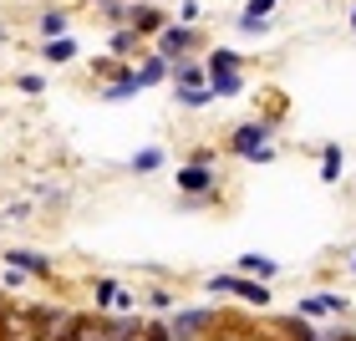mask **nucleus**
<instances>
[{
	"mask_svg": "<svg viewBox=\"0 0 356 341\" xmlns=\"http://www.w3.org/2000/svg\"><path fill=\"white\" fill-rule=\"evenodd\" d=\"M321 306H326V316H346L351 311V301L336 296V290H321Z\"/></svg>",
	"mask_w": 356,
	"mask_h": 341,
	"instance_id": "nucleus-26",
	"label": "nucleus"
},
{
	"mask_svg": "<svg viewBox=\"0 0 356 341\" xmlns=\"http://www.w3.org/2000/svg\"><path fill=\"white\" fill-rule=\"evenodd\" d=\"M0 260H6L10 270H21V275H36V280H51V275H56V265H51L46 255H36V250H21V245H10Z\"/></svg>",
	"mask_w": 356,
	"mask_h": 341,
	"instance_id": "nucleus-7",
	"label": "nucleus"
},
{
	"mask_svg": "<svg viewBox=\"0 0 356 341\" xmlns=\"http://www.w3.org/2000/svg\"><path fill=\"white\" fill-rule=\"evenodd\" d=\"M204 72H245V56H239L234 46H214V51L204 56Z\"/></svg>",
	"mask_w": 356,
	"mask_h": 341,
	"instance_id": "nucleus-16",
	"label": "nucleus"
},
{
	"mask_svg": "<svg viewBox=\"0 0 356 341\" xmlns=\"http://www.w3.org/2000/svg\"><path fill=\"white\" fill-rule=\"evenodd\" d=\"M209 92L214 97H239L245 92V72H209Z\"/></svg>",
	"mask_w": 356,
	"mask_h": 341,
	"instance_id": "nucleus-19",
	"label": "nucleus"
},
{
	"mask_svg": "<svg viewBox=\"0 0 356 341\" xmlns=\"http://www.w3.org/2000/svg\"><path fill=\"white\" fill-rule=\"evenodd\" d=\"M341 168H346L341 143H326V148H321V184H341Z\"/></svg>",
	"mask_w": 356,
	"mask_h": 341,
	"instance_id": "nucleus-15",
	"label": "nucleus"
},
{
	"mask_svg": "<svg viewBox=\"0 0 356 341\" xmlns=\"http://www.w3.org/2000/svg\"><path fill=\"white\" fill-rule=\"evenodd\" d=\"M72 341H112V316H102V311H76V336Z\"/></svg>",
	"mask_w": 356,
	"mask_h": 341,
	"instance_id": "nucleus-11",
	"label": "nucleus"
},
{
	"mask_svg": "<svg viewBox=\"0 0 356 341\" xmlns=\"http://www.w3.org/2000/svg\"><path fill=\"white\" fill-rule=\"evenodd\" d=\"M10 306H15V301L6 296V290H0V316H6V311H10Z\"/></svg>",
	"mask_w": 356,
	"mask_h": 341,
	"instance_id": "nucleus-31",
	"label": "nucleus"
},
{
	"mask_svg": "<svg viewBox=\"0 0 356 341\" xmlns=\"http://www.w3.org/2000/svg\"><path fill=\"white\" fill-rule=\"evenodd\" d=\"M351 275H356V255H351Z\"/></svg>",
	"mask_w": 356,
	"mask_h": 341,
	"instance_id": "nucleus-34",
	"label": "nucleus"
},
{
	"mask_svg": "<svg viewBox=\"0 0 356 341\" xmlns=\"http://www.w3.org/2000/svg\"><path fill=\"white\" fill-rule=\"evenodd\" d=\"M41 61H46V67H67V61H76V41H72V36L41 41Z\"/></svg>",
	"mask_w": 356,
	"mask_h": 341,
	"instance_id": "nucleus-17",
	"label": "nucleus"
},
{
	"mask_svg": "<svg viewBox=\"0 0 356 341\" xmlns=\"http://www.w3.org/2000/svg\"><path fill=\"white\" fill-rule=\"evenodd\" d=\"M0 219L21 224V219H31V204H26V199H15V204H6V214H0Z\"/></svg>",
	"mask_w": 356,
	"mask_h": 341,
	"instance_id": "nucleus-28",
	"label": "nucleus"
},
{
	"mask_svg": "<svg viewBox=\"0 0 356 341\" xmlns=\"http://www.w3.org/2000/svg\"><path fill=\"white\" fill-rule=\"evenodd\" d=\"M168 72H173V67H168V61H163V56H158V51H148V56H143V61H138V87H143V92H148V87H158V82H168Z\"/></svg>",
	"mask_w": 356,
	"mask_h": 341,
	"instance_id": "nucleus-13",
	"label": "nucleus"
},
{
	"mask_svg": "<svg viewBox=\"0 0 356 341\" xmlns=\"http://www.w3.org/2000/svg\"><path fill=\"white\" fill-rule=\"evenodd\" d=\"M107 51L118 56V61H127V56L143 61V56H148V41H143L133 26H122V31H112V36H107Z\"/></svg>",
	"mask_w": 356,
	"mask_h": 341,
	"instance_id": "nucleus-10",
	"label": "nucleus"
},
{
	"mask_svg": "<svg viewBox=\"0 0 356 341\" xmlns=\"http://www.w3.org/2000/svg\"><path fill=\"white\" fill-rule=\"evenodd\" d=\"M168 82H173V92H193V87H209V72L199 56H188V61H173Z\"/></svg>",
	"mask_w": 356,
	"mask_h": 341,
	"instance_id": "nucleus-8",
	"label": "nucleus"
},
{
	"mask_svg": "<svg viewBox=\"0 0 356 341\" xmlns=\"http://www.w3.org/2000/svg\"><path fill=\"white\" fill-rule=\"evenodd\" d=\"M173 102H178V107H188V112H199V107H209V102H214V92H209V87H193V92H173Z\"/></svg>",
	"mask_w": 356,
	"mask_h": 341,
	"instance_id": "nucleus-24",
	"label": "nucleus"
},
{
	"mask_svg": "<svg viewBox=\"0 0 356 341\" xmlns=\"http://www.w3.org/2000/svg\"><path fill=\"white\" fill-rule=\"evenodd\" d=\"M36 31H41V41H61V36H72V15L61 6H46L36 15Z\"/></svg>",
	"mask_w": 356,
	"mask_h": 341,
	"instance_id": "nucleus-12",
	"label": "nucleus"
},
{
	"mask_svg": "<svg viewBox=\"0 0 356 341\" xmlns=\"http://www.w3.org/2000/svg\"><path fill=\"white\" fill-rule=\"evenodd\" d=\"M143 316H112V341H143Z\"/></svg>",
	"mask_w": 356,
	"mask_h": 341,
	"instance_id": "nucleus-22",
	"label": "nucleus"
},
{
	"mask_svg": "<svg viewBox=\"0 0 356 341\" xmlns=\"http://www.w3.org/2000/svg\"><path fill=\"white\" fill-rule=\"evenodd\" d=\"M46 336V311L41 306H10L0 316V341H41Z\"/></svg>",
	"mask_w": 356,
	"mask_h": 341,
	"instance_id": "nucleus-3",
	"label": "nucleus"
},
{
	"mask_svg": "<svg viewBox=\"0 0 356 341\" xmlns=\"http://www.w3.org/2000/svg\"><path fill=\"white\" fill-rule=\"evenodd\" d=\"M143 87H138V67L127 72V77H118V82H107L102 87V102H127V97H138Z\"/></svg>",
	"mask_w": 356,
	"mask_h": 341,
	"instance_id": "nucleus-20",
	"label": "nucleus"
},
{
	"mask_svg": "<svg viewBox=\"0 0 356 341\" xmlns=\"http://www.w3.org/2000/svg\"><path fill=\"white\" fill-rule=\"evenodd\" d=\"M351 36H356V6H351Z\"/></svg>",
	"mask_w": 356,
	"mask_h": 341,
	"instance_id": "nucleus-33",
	"label": "nucleus"
},
{
	"mask_svg": "<svg viewBox=\"0 0 356 341\" xmlns=\"http://www.w3.org/2000/svg\"><path fill=\"white\" fill-rule=\"evenodd\" d=\"M163 164H168L163 148H143V153H133V164H127V168H133V173H158Z\"/></svg>",
	"mask_w": 356,
	"mask_h": 341,
	"instance_id": "nucleus-23",
	"label": "nucleus"
},
{
	"mask_svg": "<svg viewBox=\"0 0 356 341\" xmlns=\"http://www.w3.org/2000/svg\"><path fill=\"white\" fill-rule=\"evenodd\" d=\"M92 296H97V311H102V316H112V306H118V296H122V285L112 280V275H102V280L92 285Z\"/></svg>",
	"mask_w": 356,
	"mask_h": 341,
	"instance_id": "nucleus-21",
	"label": "nucleus"
},
{
	"mask_svg": "<svg viewBox=\"0 0 356 341\" xmlns=\"http://www.w3.org/2000/svg\"><path fill=\"white\" fill-rule=\"evenodd\" d=\"M122 6H153V0H122Z\"/></svg>",
	"mask_w": 356,
	"mask_h": 341,
	"instance_id": "nucleus-32",
	"label": "nucleus"
},
{
	"mask_svg": "<svg viewBox=\"0 0 356 341\" xmlns=\"http://www.w3.org/2000/svg\"><path fill=\"white\" fill-rule=\"evenodd\" d=\"M214 321H219L214 306H188V311H173L168 316V336L173 341H204L209 331H214Z\"/></svg>",
	"mask_w": 356,
	"mask_h": 341,
	"instance_id": "nucleus-4",
	"label": "nucleus"
},
{
	"mask_svg": "<svg viewBox=\"0 0 356 341\" xmlns=\"http://www.w3.org/2000/svg\"><path fill=\"white\" fill-rule=\"evenodd\" d=\"M87 6H97V0H87Z\"/></svg>",
	"mask_w": 356,
	"mask_h": 341,
	"instance_id": "nucleus-36",
	"label": "nucleus"
},
{
	"mask_svg": "<svg viewBox=\"0 0 356 341\" xmlns=\"http://www.w3.org/2000/svg\"><path fill=\"white\" fill-rule=\"evenodd\" d=\"M168 21H173V15H168L163 6H158V0H153V6H133V15H127V26H133L143 41H158Z\"/></svg>",
	"mask_w": 356,
	"mask_h": 341,
	"instance_id": "nucleus-6",
	"label": "nucleus"
},
{
	"mask_svg": "<svg viewBox=\"0 0 356 341\" xmlns=\"http://www.w3.org/2000/svg\"><path fill=\"white\" fill-rule=\"evenodd\" d=\"M127 15H133V6H122V0H97V21H102L107 31H122Z\"/></svg>",
	"mask_w": 356,
	"mask_h": 341,
	"instance_id": "nucleus-18",
	"label": "nucleus"
},
{
	"mask_svg": "<svg viewBox=\"0 0 356 341\" xmlns=\"http://www.w3.org/2000/svg\"><path fill=\"white\" fill-rule=\"evenodd\" d=\"M234 275H245V280H275L280 265H275L270 255H239V270Z\"/></svg>",
	"mask_w": 356,
	"mask_h": 341,
	"instance_id": "nucleus-14",
	"label": "nucleus"
},
{
	"mask_svg": "<svg viewBox=\"0 0 356 341\" xmlns=\"http://www.w3.org/2000/svg\"><path fill=\"white\" fill-rule=\"evenodd\" d=\"M0 230H6V219H0Z\"/></svg>",
	"mask_w": 356,
	"mask_h": 341,
	"instance_id": "nucleus-35",
	"label": "nucleus"
},
{
	"mask_svg": "<svg viewBox=\"0 0 356 341\" xmlns=\"http://www.w3.org/2000/svg\"><path fill=\"white\" fill-rule=\"evenodd\" d=\"M199 0H184V6H178V15H173V21H184V26H199Z\"/></svg>",
	"mask_w": 356,
	"mask_h": 341,
	"instance_id": "nucleus-27",
	"label": "nucleus"
},
{
	"mask_svg": "<svg viewBox=\"0 0 356 341\" xmlns=\"http://www.w3.org/2000/svg\"><path fill=\"white\" fill-rule=\"evenodd\" d=\"M270 138H275V122L270 118H254V122H239L224 148H229L234 158H245V164H270V158H275V143Z\"/></svg>",
	"mask_w": 356,
	"mask_h": 341,
	"instance_id": "nucleus-1",
	"label": "nucleus"
},
{
	"mask_svg": "<svg viewBox=\"0 0 356 341\" xmlns=\"http://www.w3.org/2000/svg\"><path fill=\"white\" fill-rule=\"evenodd\" d=\"M209 290H214V296H239L245 306H270V285H260V280H245V275H209L204 280Z\"/></svg>",
	"mask_w": 356,
	"mask_h": 341,
	"instance_id": "nucleus-5",
	"label": "nucleus"
},
{
	"mask_svg": "<svg viewBox=\"0 0 356 341\" xmlns=\"http://www.w3.org/2000/svg\"><path fill=\"white\" fill-rule=\"evenodd\" d=\"M46 311V336L41 341H72L76 336V311H67V306H41Z\"/></svg>",
	"mask_w": 356,
	"mask_h": 341,
	"instance_id": "nucleus-9",
	"label": "nucleus"
},
{
	"mask_svg": "<svg viewBox=\"0 0 356 341\" xmlns=\"http://www.w3.org/2000/svg\"><path fill=\"white\" fill-rule=\"evenodd\" d=\"M204 46H209L204 26H184V21H168V26H163V36L153 41V51H158V56H163L168 67H173V61H188L193 51H204Z\"/></svg>",
	"mask_w": 356,
	"mask_h": 341,
	"instance_id": "nucleus-2",
	"label": "nucleus"
},
{
	"mask_svg": "<svg viewBox=\"0 0 356 341\" xmlns=\"http://www.w3.org/2000/svg\"><path fill=\"white\" fill-rule=\"evenodd\" d=\"M143 341H173L168 336V321H148V326H143Z\"/></svg>",
	"mask_w": 356,
	"mask_h": 341,
	"instance_id": "nucleus-29",
	"label": "nucleus"
},
{
	"mask_svg": "<svg viewBox=\"0 0 356 341\" xmlns=\"http://www.w3.org/2000/svg\"><path fill=\"white\" fill-rule=\"evenodd\" d=\"M148 306H153V311H173V296H168V290H148Z\"/></svg>",
	"mask_w": 356,
	"mask_h": 341,
	"instance_id": "nucleus-30",
	"label": "nucleus"
},
{
	"mask_svg": "<svg viewBox=\"0 0 356 341\" xmlns=\"http://www.w3.org/2000/svg\"><path fill=\"white\" fill-rule=\"evenodd\" d=\"M15 92L41 97V92H46V77H41V72H21V77H15Z\"/></svg>",
	"mask_w": 356,
	"mask_h": 341,
	"instance_id": "nucleus-25",
	"label": "nucleus"
}]
</instances>
